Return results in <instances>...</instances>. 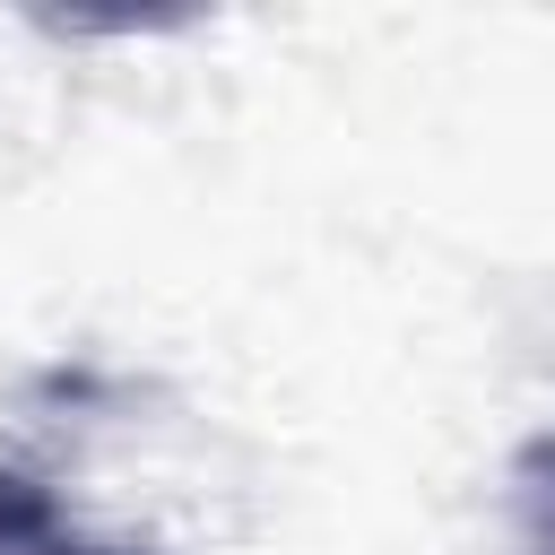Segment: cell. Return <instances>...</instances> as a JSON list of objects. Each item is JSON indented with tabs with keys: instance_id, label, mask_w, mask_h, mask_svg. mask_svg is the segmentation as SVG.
<instances>
[{
	"instance_id": "obj_1",
	"label": "cell",
	"mask_w": 555,
	"mask_h": 555,
	"mask_svg": "<svg viewBox=\"0 0 555 555\" xmlns=\"http://www.w3.org/2000/svg\"><path fill=\"white\" fill-rule=\"evenodd\" d=\"M0 555H95V546H78V538H69L61 503H52L35 477L0 468Z\"/></svg>"
}]
</instances>
